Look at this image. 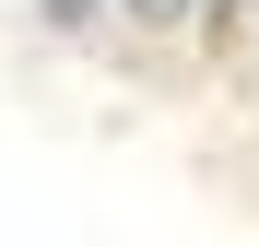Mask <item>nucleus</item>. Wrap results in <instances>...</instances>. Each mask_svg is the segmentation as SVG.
<instances>
[{
	"label": "nucleus",
	"instance_id": "nucleus-1",
	"mask_svg": "<svg viewBox=\"0 0 259 247\" xmlns=\"http://www.w3.org/2000/svg\"><path fill=\"white\" fill-rule=\"evenodd\" d=\"M130 12H142V24H165V12H189V0H130Z\"/></svg>",
	"mask_w": 259,
	"mask_h": 247
}]
</instances>
